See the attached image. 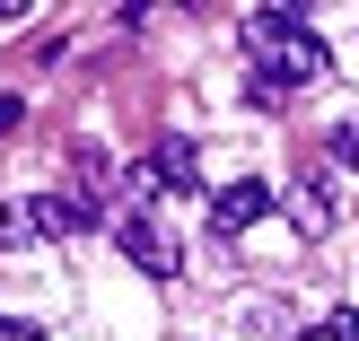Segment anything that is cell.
<instances>
[{
  "instance_id": "5b68a950",
  "label": "cell",
  "mask_w": 359,
  "mask_h": 341,
  "mask_svg": "<svg viewBox=\"0 0 359 341\" xmlns=\"http://www.w3.org/2000/svg\"><path fill=\"white\" fill-rule=\"evenodd\" d=\"M263 210H272V184H263V175H245V184H219V193H210V228H219V237H245Z\"/></svg>"
},
{
  "instance_id": "9c48e42d",
  "label": "cell",
  "mask_w": 359,
  "mask_h": 341,
  "mask_svg": "<svg viewBox=\"0 0 359 341\" xmlns=\"http://www.w3.org/2000/svg\"><path fill=\"white\" fill-rule=\"evenodd\" d=\"M0 341H44L35 324H18V315H0Z\"/></svg>"
},
{
  "instance_id": "8fae6325",
  "label": "cell",
  "mask_w": 359,
  "mask_h": 341,
  "mask_svg": "<svg viewBox=\"0 0 359 341\" xmlns=\"http://www.w3.org/2000/svg\"><path fill=\"white\" fill-rule=\"evenodd\" d=\"M298 341H325V333H298Z\"/></svg>"
},
{
  "instance_id": "52a82bcc",
  "label": "cell",
  "mask_w": 359,
  "mask_h": 341,
  "mask_svg": "<svg viewBox=\"0 0 359 341\" xmlns=\"http://www.w3.org/2000/svg\"><path fill=\"white\" fill-rule=\"evenodd\" d=\"M333 158H342V167L359 175V114H351V123H333Z\"/></svg>"
},
{
  "instance_id": "30bf717a",
  "label": "cell",
  "mask_w": 359,
  "mask_h": 341,
  "mask_svg": "<svg viewBox=\"0 0 359 341\" xmlns=\"http://www.w3.org/2000/svg\"><path fill=\"white\" fill-rule=\"evenodd\" d=\"M9 123H18V97H0V132H9Z\"/></svg>"
},
{
  "instance_id": "3957f363",
  "label": "cell",
  "mask_w": 359,
  "mask_h": 341,
  "mask_svg": "<svg viewBox=\"0 0 359 341\" xmlns=\"http://www.w3.org/2000/svg\"><path fill=\"white\" fill-rule=\"evenodd\" d=\"M9 228L18 237H79V228H97V219H88L70 193H27V202L9 210Z\"/></svg>"
},
{
  "instance_id": "6da1fadb",
  "label": "cell",
  "mask_w": 359,
  "mask_h": 341,
  "mask_svg": "<svg viewBox=\"0 0 359 341\" xmlns=\"http://www.w3.org/2000/svg\"><path fill=\"white\" fill-rule=\"evenodd\" d=\"M237 44H245V62H255V79H272V88H307V79L333 70V53H325V35L307 27V9H255L237 27Z\"/></svg>"
},
{
  "instance_id": "ba28073f",
  "label": "cell",
  "mask_w": 359,
  "mask_h": 341,
  "mask_svg": "<svg viewBox=\"0 0 359 341\" xmlns=\"http://www.w3.org/2000/svg\"><path fill=\"white\" fill-rule=\"evenodd\" d=\"M316 333H325V341H359V307H333V315H325Z\"/></svg>"
},
{
  "instance_id": "277c9868",
  "label": "cell",
  "mask_w": 359,
  "mask_h": 341,
  "mask_svg": "<svg viewBox=\"0 0 359 341\" xmlns=\"http://www.w3.org/2000/svg\"><path fill=\"white\" fill-rule=\"evenodd\" d=\"M333 210H342L333 175H325V167H298V175H290V228H298V237H325Z\"/></svg>"
},
{
  "instance_id": "8992f818",
  "label": "cell",
  "mask_w": 359,
  "mask_h": 341,
  "mask_svg": "<svg viewBox=\"0 0 359 341\" xmlns=\"http://www.w3.org/2000/svg\"><path fill=\"white\" fill-rule=\"evenodd\" d=\"M149 184L158 193H202V149L193 140H158L149 149Z\"/></svg>"
},
{
  "instance_id": "7a4b0ae2",
  "label": "cell",
  "mask_w": 359,
  "mask_h": 341,
  "mask_svg": "<svg viewBox=\"0 0 359 341\" xmlns=\"http://www.w3.org/2000/svg\"><path fill=\"white\" fill-rule=\"evenodd\" d=\"M114 245L132 254V272H149V280H175V263H184V254H175V237H167L158 219H140V210H132V219H114Z\"/></svg>"
}]
</instances>
